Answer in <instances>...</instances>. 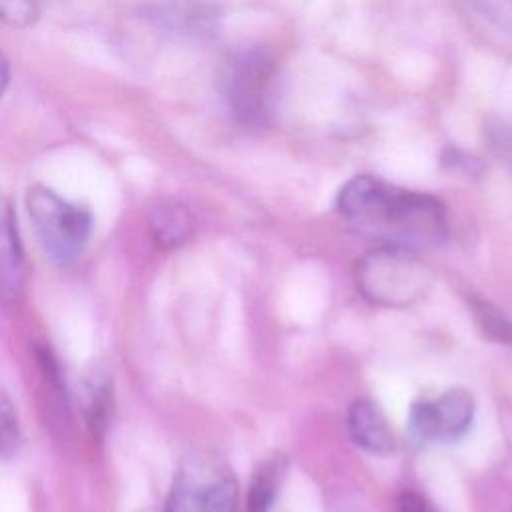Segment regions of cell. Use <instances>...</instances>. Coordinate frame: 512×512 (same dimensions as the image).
<instances>
[{"mask_svg":"<svg viewBox=\"0 0 512 512\" xmlns=\"http://www.w3.org/2000/svg\"><path fill=\"white\" fill-rule=\"evenodd\" d=\"M336 206L356 232L382 246L418 252L442 246L448 236V214L438 198L376 176L362 174L348 180Z\"/></svg>","mask_w":512,"mask_h":512,"instance_id":"6da1fadb","label":"cell"},{"mask_svg":"<svg viewBox=\"0 0 512 512\" xmlns=\"http://www.w3.org/2000/svg\"><path fill=\"white\" fill-rule=\"evenodd\" d=\"M430 284L432 274L414 250L380 246L356 264L358 290L378 306H408L420 300Z\"/></svg>","mask_w":512,"mask_h":512,"instance_id":"7a4b0ae2","label":"cell"},{"mask_svg":"<svg viewBox=\"0 0 512 512\" xmlns=\"http://www.w3.org/2000/svg\"><path fill=\"white\" fill-rule=\"evenodd\" d=\"M24 204L48 256L56 262H72L84 252L92 234V214L86 206L60 196L40 182L28 186Z\"/></svg>","mask_w":512,"mask_h":512,"instance_id":"3957f363","label":"cell"},{"mask_svg":"<svg viewBox=\"0 0 512 512\" xmlns=\"http://www.w3.org/2000/svg\"><path fill=\"white\" fill-rule=\"evenodd\" d=\"M238 484L230 466L216 454H188L172 480L166 512H236Z\"/></svg>","mask_w":512,"mask_h":512,"instance_id":"277c9868","label":"cell"},{"mask_svg":"<svg viewBox=\"0 0 512 512\" xmlns=\"http://www.w3.org/2000/svg\"><path fill=\"white\" fill-rule=\"evenodd\" d=\"M280 74L276 62L262 50L240 52L228 66L226 102L238 124L268 126L278 110Z\"/></svg>","mask_w":512,"mask_h":512,"instance_id":"5b68a950","label":"cell"},{"mask_svg":"<svg viewBox=\"0 0 512 512\" xmlns=\"http://www.w3.org/2000/svg\"><path fill=\"white\" fill-rule=\"evenodd\" d=\"M474 398L464 388H450L436 398H422L408 412V432L416 442L458 440L472 424Z\"/></svg>","mask_w":512,"mask_h":512,"instance_id":"8992f818","label":"cell"},{"mask_svg":"<svg viewBox=\"0 0 512 512\" xmlns=\"http://www.w3.org/2000/svg\"><path fill=\"white\" fill-rule=\"evenodd\" d=\"M24 250L10 198L0 192V302H14L24 288Z\"/></svg>","mask_w":512,"mask_h":512,"instance_id":"52a82bcc","label":"cell"},{"mask_svg":"<svg viewBox=\"0 0 512 512\" xmlns=\"http://www.w3.org/2000/svg\"><path fill=\"white\" fill-rule=\"evenodd\" d=\"M348 432L352 442L370 454H388L394 450V436L376 404L356 400L348 408Z\"/></svg>","mask_w":512,"mask_h":512,"instance_id":"ba28073f","label":"cell"},{"mask_svg":"<svg viewBox=\"0 0 512 512\" xmlns=\"http://www.w3.org/2000/svg\"><path fill=\"white\" fill-rule=\"evenodd\" d=\"M150 234L164 250L180 248L192 236L194 222L188 208L176 200H160L150 210Z\"/></svg>","mask_w":512,"mask_h":512,"instance_id":"9c48e42d","label":"cell"},{"mask_svg":"<svg viewBox=\"0 0 512 512\" xmlns=\"http://www.w3.org/2000/svg\"><path fill=\"white\" fill-rule=\"evenodd\" d=\"M284 472H286V462L282 456L268 458L256 468L248 488V496H246V512H270L276 500L278 488L282 484Z\"/></svg>","mask_w":512,"mask_h":512,"instance_id":"30bf717a","label":"cell"},{"mask_svg":"<svg viewBox=\"0 0 512 512\" xmlns=\"http://www.w3.org/2000/svg\"><path fill=\"white\" fill-rule=\"evenodd\" d=\"M22 426L14 402L0 390V458L14 456L22 446Z\"/></svg>","mask_w":512,"mask_h":512,"instance_id":"8fae6325","label":"cell"},{"mask_svg":"<svg viewBox=\"0 0 512 512\" xmlns=\"http://www.w3.org/2000/svg\"><path fill=\"white\" fill-rule=\"evenodd\" d=\"M42 14V0H0V22L14 28L32 26Z\"/></svg>","mask_w":512,"mask_h":512,"instance_id":"7c38bea8","label":"cell"},{"mask_svg":"<svg viewBox=\"0 0 512 512\" xmlns=\"http://www.w3.org/2000/svg\"><path fill=\"white\" fill-rule=\"evenodd\" d=\"M484 18L512 36V0H468Z\"/></svg>","mask_w":512,"mask_h":512,"instance_id":"4fadbf2b","label":"cell"},{"mask_svg":"<svg viewBox=\"0 0 512 512\" xmlns=\"http://www.w3.org/2000/svg\"><path fill=\"white\" fill-rule=\"evenodd\" d=\"M490 142L496 156L512 170V126L504 124L490 130Z\"/></svg>","mask_w":512,"mask_h":512,"instance_id":"5bb4252c","label":"cell"},{"mask_svg":"<svg viewBox=\"0 0 512 512\" xmlns=\"http://www.w3.org/2000/svg\"><path fill=\"white\" fill-rule=\"evenodd\" d=\"M398 512H436V510L420 492L404 490L398 496Z\"/></svg>","mask_w":512,"mask_h":512,"instance_id":"9a60e30c","label":"cell"},{"mask_svg":"<svg viewBox=\"0 0 512 512\" xmlns=\"http://www.w3.org/2000/svg\"><path fill=\"white\" fill-rule=\"evenodd\" d=\"M8 80H10V70H8V62L4 58V54L0 52V98L8 86Z\"/></svg>","mask_w":512,"mask_h":512,"instance_id":"2e32d148","label":"cell"},{"mask_svg":"<svg viewBox=\"0 0 512 512\" xmlns=\"http://www.w3.org/2000/svg\"><path fill=\"white\" fill-rule=\"evenodd\" d=\"M140 512H166V510H154V508H146V510H140Z\"/></svg>","mask_w":512,"mask_h":512,"instance_id":"e0dca14e","label":"cell"}]
</instances>
